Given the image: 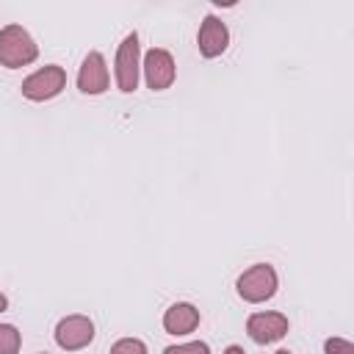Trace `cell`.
I'll return each instance as SVG.
<instances>
[{"label": "cell", "mask_w": 354, "mask_h": 354, "mask_svg": "<svg viewBox=\"0 0 354 354\" xmlns=\"http://www.w3.org/2000/svg\"><path fill=\"white\" fill-rule=\"evenodd\" d=\"M39 58L36 39L17 22L0 28V66L6 69H22Z\"/></svg>", "instance_id": "1"}, {"label": "cell", "mask_w": 354, "mask_h": 354, "mask_svg": "<svg viewBox=\"0 0 354 354\" xmlns=\"http://www.w3.org/2000/svg\"><path fill=\"white\" fill-rule=\"evenodd\" d=\"M277 288H279V277L271 263H254L235 279V290L246 304H263L274 299Z\"/></svg>", "instance_id": "2"}, {"label": "cell", "mask_w": 354, "mask_h": 354, "mask_svg": "<svg viewBox=\"0 0 354 354\" xmlns=\"http://www.w3.org/2000/svg\"><path fill=\"white\" fill-rule=\"evenodd\" d=\"M113 75H116V88L122 94H133L138 88L141 80V44H138V33H127L116 50V61H113Z\"/></svg>", "instance_id": "3"}, {"label": "cell", "mask_w": 354, "mask_h": 354, "mask_svg": "<svg viewBox=\"0 0 354 354\" xmlns=\"http://www.w3.org/2000/svg\"><path fill=\"white\" fill-rule=\"evenodd\" d=\"M64 88H66V69L58 64H47L41 69L30 72L19 86L22 97L30 102H47V100L58 97Z\"/></svg>", "instance_id": "4"}, {"label": "cell", "mask_w": 354, "mask_h": 354, "mask_svg": "<svg viewBox=\"0 0 354 354\" xmlns=\"http://www.w3.org/2000/svg\"><path fill=\"white\" fill-rule=\"evenodd\" d=\"M141 75L147 80V88L152 91H166L174 77H177V64H174V55L163 47H152L144 53L141 58Z\"/></svg>", "instance_id": "5"}, {"label": "cell", "mask_w": 354, "mask_h": 354, "mask_svg": "<svg viewBox=\"0 0 354 354\" xmlns=\"http://www.w3.org/2000/svg\"><path fill=\"white\" fill-rule=\"evenodd\" d=\"M290 329V321L285 313H277V310H260V313H252L246 318V335L257 343V346H271L277 340H282Z\"/></svg>", "instance_id": "6"}, {"label": "cell", "mask_w": 354, "mask_h": 354, "mask_svg": "<svg viewBox=\"0 0 354 354\" xmlns=\"http://www.w3.org/2000/svg\"><path fill=\"white\" fill-rule=\"evenodd\" d=\"M53 337H55L58 348H64V351H80V348H86L94 340V321L88 315H80V313L64 315L55 324Z\"/></svg>", "instance_id": "7"}, {"label": "cell", "mask_w": 354, "mask_h": 354, "mask_svg": "<svg viewBox=\"0 0 354 354\" xmlns=\"http://www.w3.org/2000/svg\"><path fill=\"white\" fill-rule=\"evenodd\" d=\"M111 86V72H108V64H105V55L91 50L80 69H77V88L80 94H88V97H97V94H105Z\"/></svg>", "instance_id": "8"}, {"label": "cell", "mask_w": 354, "mask_h": 354, "mask_svg": "<svg viewBox=\"0 0 354 354\" xmlns=\"http://www.w3.org/2000/svg\"><path fill=\"white\" fill-rule=\"evenodd\" d=\"M196 47H199V55L202 58H218L230 47V28L224 25L221 17L207 14L202 19L199 33H196Z\"/></svg>", "instance_id": "9"}, {"label": "cell", "mask_w": 354, "mask_h": 354, "mask_svg": "<svg viewBox=\"0 0 354 354\" xmlns=\"http://www.w3.org/2000/svg\"><path fill=\"white\" fill-rule=\"evenodd\" d=\"M202 321V313L196 304L191 301H174L166 313H163V329L174 337H183V335H191Z\"/></svg>", "instance_id": "10"}, {"label": "cell", "mask_w": 354, "mask_h": 354, "mask_svg": "<svg viewBox=\"0 0 354 354\" xmlns=\"http://www.w3.org/2000/svg\"><path fill=\"white\" fill-rule=\"evenodd\" d=\"M22 332L14 324H0V354H19Z\"/></svg>", "instance_id": "11"}, {"label": "cell", "mask_w": 354, "mask_h": 354, "mask_svg": "<svg viewBox=\"0 0 354 354\" xmlns=\"http://www.w3.org/2000/svg\"><path fill=\"white\" fill-rule=\"evenodd\" d=\"M111 354H149V351L141 337H119L111 346Z\"/></svg>", "instance_id": "12"}, {"label": "cell", "mask_w": 354, "mask_h": 354, "mask_svg": "<svg viewBox=\"0 0 354 354\" xmlns=\"http://www.w3.org/2000/svg\"><path fill=\"white\" fill-rule=\"evenodd\" d=\"M163 354H210V346L205 340H191V343H177V346H166Z\"/></svg>", "instance_id": "13"}, {"label": "cell", "mask_w": 354, "mask_h": 354, "mask_svg": "<svg viewBox=\"0 0 354 354\" xmlns=\"http://www.w3.org/2000/svg\"><path fill=\"white\" fill-rule=\"evenodd\" d=\"M324 354H354V343L346 337H326L324 340Z\"/></svg>", "instance_id": "14"}, {"label": "cell", "mask_w": 354, "mask_h": 354, "mask_svg": "<svg viewBox=\"0 0 354 354\" xmlns=\"http://www.w3.org/2000/svg\"><path fill=\"white\" fill-rule=\"evenodd\" d=\"M221 354H246V351H243V346H238V343H232V346H227V348H224Z\"/></svg>", "instance_id": "15"}, {"label": "cell", "mask_w": 354, "mask_h": 354, "mask_svg": "<svg viewBox=\"0 0 354 354\" xmlns=\"http://www.w3.org/2000/svg\"><path fill=\"white\" fill-rule=\"evenodd\" d=\"M8 310V299H6V293H0V313H6Z\"/></svg>", "instance_id": "16"}, {"label": "cell", "mask_w": 354, "mask_h": 354, "mask_svg": "<svg viewBox=\"0 0 354 354\" xmlns=\"http://www.w3.org/2000/svg\"><path fill=\"white\" fill-rule=\"evenodd\" d=\"M271 354H290V348H279V351H271Z\"/></svg>", "instance_id": "17"}, {"label": "cell", "mask_w": 354, "mask_h": 354, "mask_svg": "<svg viewBox=\"0 0 354 354\" xmlns=\"http://www.w3.org/2000/svg\"><path fill=\"white\" fill-rule=\"evenodd\" d=\"M39 354H47V351H39Z\"/></svg>", "instance_id": "18"}]
</instances>
